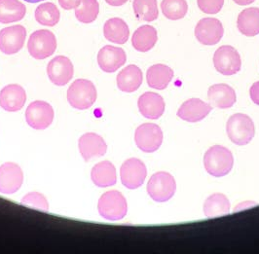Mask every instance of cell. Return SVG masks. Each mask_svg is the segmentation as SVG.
<instances>
[{
    "label": "cell",
    "instance_id": "1",
    "mask_svg": "<svg viewBox=\"0 0 259 254\" xmlns=\"http://www.w3.org/2000/svg\"><path fill=\"white\" fill-rule=\"evenodd\" d=\"M234 165L233 154L221 145H214L204 156V165L207 173L214 178L228 175Z\"/></svg>",
    "mask_w": 259,
    "mask_h": 254
},
{
    "label": "cell",
    "instance_id": "2",
    "mask_svg": "<svg viewBox=\"0 0 259 254\" xmlns=\"http://www.w3.org/2000/svg\"><path fill=\"white\" fill-rule=\"evenodd\" d=\"M97 89L94 83L87 79L75 80L67 90V101L79 110H85L93 106L97 101Z\"/></svg>",
    "mask_w": 259,
    "mask_h": 254
},
{
    "label": "cell",
    "instance_id": "3",
    "mask_svg": "<svg viewBox=\"0 0 259 254\" xmlns=\"http://www.w3.org/2000/svg\"><path fill=\"white\" fill-rule=\"evenodd\" d=\"M226 132L230 140L240 146L249 143L255 134L253 121L249 116L243 113L234 114L229 118Z\"/></svg>",
    "mask_w": 259,
    "mask_h": 254
},
{
    "label": "cell",
    "instance_id": "4",
    "mask_svg": "<svg viewBox=\"0 0 259 254\" xmlns=\"http://www.w3.org/2000/svg\"><path fill=\"white\" fill-rule=\"evenodd\" d=\"M99 214L104 219L117 221L123 219L128 211V204L125 197L119 191L105 192L98 203Z\"/></svg>",
    "mask_w": 259,
    "mask_h": 254
},
{
    "label": "cell",
    "instance_id": "5",
    "mask_svg": "<svg viewBox=\"0 0 259 254\" xmlns=\"http://www.w3.org/2000/svg\"><path fill=\"white\" fill-rule=\"evenodd\" d=\"M57 49V39L52 31L39 29L34 31L27 42V50L35 60L51 57Z\"/></svg>",
    "mask_w": 259,
    "mask_h": 254
},
{
    "label": "cell",
    "instance_id": "6",
    "mask_svg": "<svg viewBox=\"0 0 259 254\" xmlns=\"http://www.w3.org/2000/svg\"><path fill=\"white\" fill-rule=\"evenodd\" d=\"M177 184L171 175L166 172L154 174L148 181L147 193L152 200L158 203L168 201L176 193Z\"/></svg>",
    "mask_w": 259,
    "mask_h": 254
},
{
    "label": "cell",
    "instance_id": "7",
    "mask_svg": "<svg viewBox=\"0 0 259 254\" xmlns=\"http://www.w3.org/2000/svg\"><path fill=\"white\" fill-rule=\"evenodd\" d=\"M215 69L225 76H231L238 73L242 67L241 57L238 51L229 45L220 47L213 56Z\"/></svg>",
    "mask_w": 259,
    "mask_h": 254
},
{
    "label": "cell",
    "instance_id": "8",
    "mask_svg": "<svg viewBox=\"0 0 259 254\" xmlns=\"http://www.w3.org/2000/svg\"><path fill=\"white\" fill-rule=\"evenodd\" d=\"M135 141L143 152H155L162 145L163 132L156 124L145 123L136 130Z\"/></svg>",
    "mask_w": 259,
    "mask_h": 254
},
{
    "label": "cell",
    "instance_id": "9",
    "mask_svg": "<svg viewBox=\"0 0 259 254\" xmlns=\"http://www.w3.org/2000/svg\"><path fill=\"white\" fill-rule=\"evenodd\" d=\"M54 109L50 103L43 101L31 102L26 111L27 125L34 130H45L54 121Z\"/></svg>",
    "mask_w": 259,
    "mask_h": 254
},
{
    "label": "cell",
    "instance_id": "10",
    "mask_svg": "<svg viewBox=\"0 0 259 254\" xmlns=\"http://www.w3.org/2000/svg\"><path fill=\"white\" fill-rule=\"evenodd\" d=\"M147 171L143 161L137 158H131L125 161L120 170L122 184L128 189L141 187L146 178Z\"/></svg>",
    "mask_w": 259,
    "mask_h": 254
},
{
    "label": "cell",
    "instance_id": "11",
    "mask_svg": "<svg viewBox=\"0 0 259 254\" xmlns=\"http://www.w3.org/2000/svg\"><path fill=\"white\" fill-rule=\"evenodd\" d=\"M224 33L221 21L215 18H205L199 21L195 27L197 40L206 46H212L221 41Z\"/></svg>",
    "mask_w": 259,
    "mask_h": 254
},
{
    "label": "cell",
    "instance_id": "12",
    "mask_svg": "<svg viewBox=\"0 0 259 254\" xmlns=\"http://www.w3.org/2000/svg\"><path fill=\"white\" fill-rule=\"evenodd\" d=\"M26 30L21 25L5 27L0 30V51L14 55L21 51L26 41Z\"/></svg>",
    "mask_w": 259,
    "mask_h": 254
},
{
    "label": "cell",
    "instance_id": "13",
    "mask_svg": "<svg viewBox=\"0 0 259 254\" xmlns=\"http://www.w3.org/2000/svg\"><path fill=\"white\" fill-rule=\"evenodd\" d=\"M24 173L20 165L8 162L0 166V193L11 195L21 188Z\"/></svg>",
    "mask_w": 259,
    "mask_h": 254
},
{
    "label": "cell",
    "instance_id": "14",
    "mask_svg": "<svg viewBox=\"0 0 259 254\" xmlns=\"http://www.w3.org/2000/svg\"><path fill=\"white\" fill-rule=\"evenodd\" d=\"M47 73L53 84L65 86L73 77V64L67 57L57 56L48 64Z\"/></svg>",
    "mask_w": 259,
    "mask_h": 254
},
{
    "label": "cell",
    "instance_id": "15",
    "mask_svg": "<svg viewBox=\"0 0 259 254\" xmlns=\"http://www.w3.org/2000/svg\"><path fill=\"white\" fill-rule=\"evenodd\" d=\"M127 61L126 53L119 47L107 45L102 48L98 54V64L104 72H115Z\"/></svg>",
    "mask_w": 259,
    "mask_h": 254
},
{
    "label": "cell",
    "instance_id": "16",
    "mask_svg": "<svg viewBox=\"0 0 259 254\" xmlns=\"http://www.w3.org/2000/svg\"><path fill=\"white\" fill-rule=\"evenodd\" d=\"M26 101V91L18 84L7 85L0 92V106L8 112L21 110Z\"/></svg>",
    "mask_w": 259,
    "mask_h": 254
},
{
    "label": "cell",
    "instance_id": "17",
    "mask_svg": "<svg viewBox=\"0 0 259 254\" xmlns=\"http://www.w3.org/2000/svg\"><path fill=\"white\" fill-rule=\"evenodd\" d=\"M79 150L85 161L94 158L103 157L107 150V145L104 139L95 134L87 133L79 139Z\"/></svg>",
    "mask_w": 259,
    "mask_h": 254
},
{
    "label": "cell",
    "instance_id": "18",
    "mask_svg": "<svg viewBox=\"0 0 259 254\" xmlns=\"http://www.w3.org/2000/svg\"><path fill=\"white\" fill-rule=\"evenodd\" d=\"M211 110V105L200 99H190L183 102L178 110V116L189 123L199 122L207 117Z\"/></svg>",
    "mask_w": 259,
    "mask_h": 254
},
{
    "label": "cell",
    "instance_id": "19",
    "mask_svg": "<svg viewBox=\"0 0 259 254\" xmlns=\"http://www.w3.org/2000/svg\"><path fill=\"white\" fill-rule=\"evenodd\" d=\"M138 106L143 117L151 120L159 119L165 111L164 99L153 92H147L139 99Z\"/></svg>",
    "mask_w": 259,
    "mask_h": 254
},
{
    "label": "cell",
    "instance_id": "20",
    "mask_svg": "<svg viewBox=\"0 0 259 254\" xmlns=\"http://www.w3.org/2000/svg\"><path fill=\"white\" fill-rule=\"evenodd\" d=\"M207 98L211 106L221 109L232 107L237 101L233 88L226 84H215L210 86L207 92Z\"/></svg>",
    "mask_w": 259,
    "mask_h": 254
},
{
    "label": "cell",
    "instance_id": "21",
    "mask_svg": "<svg viewBox=\"0 0 259 254\" xmlns=\"http://www.w3.org/2000/svg\"><path fill=\"white\" fill-rule=\"evenodd\" d=\"M143 80L141 68L135 64H130L117 75V86L122 92L133 93L141 87Z\"/></svg>",
    "mask_w": 259,
    "mask_h": 254
},
{
    "label": "cell",
    "instance_id": "22",
    "mask_svg": "<svg viewBox=\"0 0 259 254\" xmlns=\"http://www.w3.org/2000/svg\"><path fill=\"white\" fill-rule=\"evenodd\" d=\"M172 78L174 70L165 64H154L148 68L146 73L147 84L152 89H166Z\"/></svg>",
    "mask_w": 259,
    "mask_h": 254
},
{
    "label": "cell",
    "instance_id": "23",
    "mask_svg": "<svg viewBox=\"0 0 259 254\" xmlns=\"http://www.w3.org/2000/svg\"><path fill=\"white\" fill-rule=\"evenodd\" d=\"M92 181L98 187H108L116 184V168L109 161L95 165L91 172Z\"/></svg>",
    "mask_w": 259,
    "mask_h": 254
},
{
    "label": "cell",
    "instance_id": "24",
    "mask_svg": "<svg viewBox=\"0 0 259 254\" xmlns=\"http://www.w3.org/2000/svg\"><path fill=\"white\" fill-rule=\"evenodd\" d=\"M237 26L239 31L247 37L259 34V8L250 7L243 10L238 16Z\"/></svg>",
    "mask_w": 259,
    "mask_h": 254
},
{
    "label": "cell",
    "instance_id": "25",
    "mask_svg": "<svg viewBox=\"0 0 259 254\" xmlns=\"http://www.w3.org/2000/svg\"><path fill=\"white\" fill-rule=\"evenodd\" d=\"M104 37L116 44H125L130 36L129 26L120 18L109 19L104 26Z\"/></svg>",
    "mask_w": 259,
    "mask_h": 254
},
{
    "label": "cell",
    "instance_id": "26",
    "mask_svg": "<svg viewBox=\"0 0 259 254\" xmlns=\"http://www.w3.org/2000/svg\"><path fill=\"white\" fill-rule=\"evenodd\" d=\"M158 40V34L155 27L152 26H141L139 27L133 34L132 44L133 47L139 52L150 51Z\"/></svg>",
    "mask_w": 259,
    "mask_h": 254
},
{
    "label": "cell",
    "instance_id": "27",
    "mask_svg": "<svg viewBox=\"0 0 259 254\" xmlns=\"http://www.w3.org/2000/svg\"><path fill=\"white\" fill-rule=\"evenodd\" d=\"M26 6L19 0H0V23L11 24L25 18Z\"/></svg>",
    "mask_w": 259,
    "mask_h": 254
},
{
    "label": "cell",
    "instance_id": "28",
    "mask_svg": "<svg viewBox=\"0 0 259 254\" xmlns=\"http://www.w3.org/2000/svg\"><path fill=\"white\" fill-rule=\"evenodd\" d=\"M230 207L228 198L224 194L215 193L210 195L204 203V214L207 218H215L228 215Z\"/></svg>",
    "mask_w": 259,
    "mask_h": 254
},
{
    "label": "cell",
    "instance_id": "29",
    "mask_svg": "<svg viewBox=\"0 0 259 254\" xmlns=\"http://www.w3.org/2000/svg\"><path fill=\"white\" fill-rule=\"evenodd\" d=\"M133 7L137 19L140 21L153 22L158 19L157 0H134Z\"/></svg>",
    "mask_w": 259,
    "mask_h": 254
},
{
    "label": "cell",
    "instance_id": "30",
    "mask_svg": "<svg viewBox=\"0 0 259 254\" xmlns=\"http://www.w3.org/2000/svg\"><path fill=\"white\" fill-rule=\"evenodd\" d=\"M35 20L40 25L46 26H56L60 22L61 13L58 7L51 2L40 4L35 10Z\"/></svg>",
    "mask_w": 259,
    "mask_h": 254
},
{
    "label": "cell",
    "instance_id": "31",
    "mask_svg": "<svg viewBox=\"0 0 259 254\" xmlns=\"http://www.w3.org/2000/svg\"><path fill=\"white\" fill-rule=\"evenodd\" d=\"M161 9L163 15L171 21L183 19L188 12L186 0H162Z\"/></svg>",
    "mask_w": 259,
    "mask_h": 254
},
{
    "label": "cell",
    "instance_id": "32",
    "mask_svg": "<svg viewBox=\"0 0 259 254\" xmlns=\"http://www.w3.org/2000/svg\"><path fill=\"white\" fill-rule=\"evenodd\" d=\"M100 13L98 0H81V5L75 8V17L80 23L91 24L95 22Z\"/></svg>",
    "mask_w": 259,
    "mask_h": 254
},
{
    "label": "cell",
    "instance_id": "33",
    "mask_svg": "<svg viewBox=\"0 0 259 254\" xmlns=\"http://www.w3.org/2000/svg\"><path fill=\"white\" fill-rule=\"evenodd\" d=\"M21 204L43 213H47L49 210V203L46 197L38 192H31L26 194L22 199Z\"/></svg>",
    "mask_w": 259,
    "mask_h": 254
},
{
    "label": "cell",
    "instance_id": "34",
    "mask_svg": "<svg viewBox=\"0 0 259 254\" xmlns=\"http://www.w3.org/2000/svg\"><path fill=\"white\" fill-rule=\"evenodd\" d=\"M197 4L202 12L213 15L221 12L224 0H197Z\"/></svg>",
    "mask_w": 259,
    "mask_h": 254
},
{
    "label": "cell",
    "instance_id": "35",
    "mask_svg": "<svg viewBox=\"0 0 259 254\" xmlns=\"http://www.w3.org/2000/svg\"><path fill=\"white\" fill-rule=\"evenodd\" d=\"M60 5L65 10L75 9L81 4V0H59Z\"/></svg>",
    "mask_w": 259,
    "mask_h": 254
},
{
    "label": "cell",
    "instance_id": "36",
    "mask_svg": "<svg viewBox=\"0 0 259 254\" xmlns=\"http://www.w3.org/2000/svg\"><path fill=\"white\" fill-rule=\"evenodd\" d=\"M249 96L251 101L259 105V81L255 82L249 90Z\"/></svg>",
    "mask_w": 259,
    "mask_h": 254
},
{
    "label": "cell",
    "instance_id": "37",
    "mask_svg": "<svg viewBox=\"0 0 259 254\" xmlns=\"http://www.w3.org/2000/svg\"><path fill=\"white\" fill-rule=\"evenodd\" d=\"M129 0H105V2L111 6H114V7H119V6H122L124 5L125 3H127Z\"/></svg>",
    "mask_w": 259,
    "mask_h": 254
},
{
    "label": "cell",
    "instance_id": "38",
    "mask_svg": "<svg viewBox=\"0 0 259 254\" xmlns=\"http://www.w3.org/2000/svg\"><path fill=\"white\" fill-rule=\"evenodd\" d=\"M234 2L238 5H241V6H246V5H249L251 3H253L255 0H233Z\"/></svg>",
    "mask_w": 259,
    "mask_h": 254
},
{
    "label": "cell",
    "instance_id": "39",
    "mask_svg": "<svg viewBox=\"0 0 259 254\" xmlns=\"http://www.w3.org/2000/svg\"><path fill=\"white\" fill-rule=\"evenodd\" d=\"M25 1L28 2V3H38V2L44 1V0H25Z\"/></svg>",
    "mask_w": 259,
    "mask_h": 254
}]
</instances>
